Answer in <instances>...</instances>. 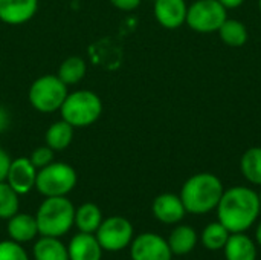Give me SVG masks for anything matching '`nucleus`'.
<instances>
[{"label":"nucleus","instance_id":"f257e3e1","mask_svg":"<svg viewBox=\"0 0 261 260\" xmlns=\"http://www.w3.org/2000/svg\"><path fill=\"white\" fill-rule=\"evenodd\" d=\"M216 210L229 233H246L260 216L258 193L243 185L231 187L223 192Z\"/></svg>","mask_w":261,"mask_h":260},{"label":"nucleus","instance_id":"f03ea898","mask_svg":"<svg viewBox=\"0 0 261 260\" xmlns=\"http://www.w3.org/2000/svg\"><path fill=\"white\" fill-rule=\"evenodd\" d=\"M225 188L222 181L213 173H197L185 181L180 190V199L187 213L206 215L217 208Z\"/></svg>","mask_w":261,"mask_h":260},{"label":"nucleus","instance_id":"7ed1b4c3","mask_svg":"<svg viewBox=\"0 0 261 260\" xmlns=\"http://www.w3.org/2000/svg\"><path fill=\"white\" fill-rule=\"evenodd\" d=\"M38 234L61 238L75 224V207L66 196L46 198L35 215Z\"/></svg>","mask_w":261,"mask_h":260},{"label":"nucleus","instance_id":"20e7f679","mask_svg":"<svg viewBox=\"0 0 261 260\" xmlns=\"http://www.w3.org/2000/svg\"><path fill=\"white\" fill-rule=\"evenodd\" d=\"M60 110L63 120L73 129L87 127L101 116L102 103L92 90H76L73 93H67Z\"/></svg>","mask_w":261,"mask_h":260},{"label":"nucleus","instance_id":"39448f33","mask_svg":"<svg viewBox=\"0 0 261 260\" xmlns=\"http://www.w3.org/2000/svg\"><path fill=\"white\" fill-rule=\"evenodd\" d=\"M76 185V172L64 162H50L37 172L35 187L46 196H66Z\"/></svg>","mask_w":261,"mask_h":260},{"label":"nucleus","instance_id":"423d86ee","mask_svg":"<svg viewBox=\"0 0 261 260\" xmlns=\"http://www.w3.org/2000/svg\"><path fill=\"white\" fill-rule=\"evenodd\" d=\"M67 97V86L58 75H43L37 78L29 89V101L41 113L60 110Z\"/></svg>","mask_w":261,"mask_h":260},{"label":"nucleus","instance_id":"0eeeda50","mask_svg":"<svg viewBox=\"0 0 261 260\" xmlns=\"http://www.w3.org/2000/svg\"><path fill=\"white\" fill-rule=\"evenodd\" d=\"M226 8L219 0H196L188 6L185 23L196 32H217L228 18Z\"/></svg>","mask_w":261,"mask_h":260},{"label":"nucleus","instance_id":"6e6552de","mask_svg":"<svg viewBox=\"0 0 261 260\" xmlns=\"http://www.w3.org/2000/svg\"><path fill=\"white\" fill-rule=\"evenodd\" d=\"M96 239L106 251H121L133 241V225L122 216H112L101 222L96 230Z\"/></svg>","mask_w":261,"mask_h":260},{"label":"nucleus","instance_id":"1a4fd4ad","mask_svg":"<svg viewBox=\"0 0 261 260\" xmlns=\"http://www.w3.org/2000/svg\"><path fill=\"white\" fill-rule=\"evenodd\" d=\"M132 260H171L173 253L167 239L156 233H142L130 244Z\"/></svg>","mask_w":261,"mask_h":260},{"label":"nucleus","instance_id":"9d476101","mask_svg":"<svg viewBox=\"0 0 261 260\" xmlns=\"http://www.w3.org/2000/svg\"><path fill=\"white\" fill-rule=\"evenodd\" d=\"M35 179H37V169L29 158H17L11 161L6 182L18 195L29 193L35 187Z\"/></svg>","mask_w":261,"mask_h":260},{"label":"nucleus","instance_id":"9b49d317","mask_svg":"<svg viewBox=\"0 0 261 260\" xmlns=\"http://www.w3.org/2000/svg\"><path fill=\"white\" fill-rule=\"evenodd\" d=\"M151 211H153V216L159 222L167 224V225L180 222L187 215V210L184 207L180 196L173 195V193H162L156 196L151 205Z\"/></svg>","mask_w":261,"mask_h":260},{"label":"nucleus","instance_id":"f8f14e48","mask_svg":"<svg viewBox=\"0 0 261 260\" xmlns=\"http://www.w3.org/2000/svg\"><path fill=\"white\" fill-rule=\"evenodd\" d=\"M154 17L165 29H177L187 20L185 0H154Z\"/></svg>","mask_w":261,"mask_h":260},{"label":"nucleus","instance_id":"ddd939ff","mask_svg":"<svg viewBox=\"0 0 261 260\" xmlns=\"http://www.w3.org/2000/svg\"><path fill=\"white\" fill-rule=\"evenodd\" d=\"M37 0H0V20L8 25H21L37 12Z\"/></svg>","mask_w":261,"mask_h":260},{"label":"nucleus","instance_id":"4468645a","mask_svg":"<svg viewBox=\"0 0 261 260\" xmlns=\"http://www.w3.org/2000/svg\"><path fill=\"white\" fill-rule=\"evenodd\" d=\"M102 247L99 245L96 236L90 233H78L72 238L67 245L69 260H101Z\"/></svg>","mask_w":261,"mask_h":260},{"label":"nucleus","instance_id":"2eb2a0df","mask_svg":"<svg viewBox=\"0 0 261 260\" xmlns=\"http://www.w3.org/2000/svg\"><path fill=\"white\" fill-rule=\"evenodd\" d=\"M223 253L226 260H257V242L246 233H231Z\"/></svg>","mask_w":261,"mask_h":260},{"label":"nucleus","instance_id":"dca6fc26","mask_svg":"<svg viewBox=\"0 0 261 260\" xmlns=\"http://www.w3.org/2000/svg\"><path fill=\"white\" fill-rule=\"evenodd\" d=\"M8 234L9 239L18 244L31 242L38 234V227L35 216L28 213H17L8 219Z\"/></svg>","mask_w":261,"mask_h":260},{"label":"nucleus","instance_id":"f3484780","mask_svg":"<svg viewBox=\"0 0 261 260\" xmlns=\"http://www.w3.org/2000/svg\"><path fill=\"white\" fill-rule=\"evenodd\" d=\"M199 236L196 230L190 225H177L168 236L167 242L173 254L185 256L191 253L197 245Z\"/></svg>","mask_w":261,"mask_h":260},{"label":"nucleus","instance_id":"a211bd4d","mask_svg":"<svg viewBox=\"0 0 261 260\" xmlns=\"http://www.w3.org/2000/svg\"><path fill=\"white\" fill-rule=\"evenodd\" d=\"M32 251L35 260H69L67 247L60 241V238L41 236L34 244Z\"/></svg>","mask_w":261,"mask_h":260},{"label":"nucleus","instance_id":"6ab92c4d","mask_svg":"<svg viewBox=\"0 0 261 260\" xmlns=\"http://www.w3.org/2000/svg\"><path fill=\"white\" fill-rule=\"evenodd\" d=\"M102 222V215L98 205L92 202H86L75 208V225L81 233L95 234Z\"/></svg>","mask_w":261,"mask_h":260},{"label":"nucleus","instance_id":"aec40b11","mask_svg":"<svg viewBox=\"0 0 261 260\" xmlns=\"http://www.w3.org/2000/svg\"><path fill=\"white\" fill-rule=\"evenodd\" d=\"M72 139H73V127L64 120L54 123L46 132V146H49L54 152L67 149Z\"/></svg>","mask_w":261,"mask_h":260},{"label":"nucleus","instance_id":"412c9836","mask_svg":"<svg viewBox=\"0 0 261 260\" xmlns=\"http://www.w3.org/2000/svg\"><path fill=\"white\" fill-rule=\"evenodd\" d=\"M217 32L220 35V40L231 48L243 46L248 41V35H249L245 23H242L240 20H234V18H226Z\"/></svg>","mask_w":261,"mask_h":260},{"label":"nucleus","instance_id":"4be33fe9","mask_svg":"<svg viewBox=\"0 0 261 260\" xmlns=\"http://www.w3.org/2000/svg\"><path fill=\"white\" fill-rule=\"evenodd\" d=\"M240 169L246 181L261 185V147H251L243 153Z\"/></svg>","mask_w":261,"mask_h":260},{"label":"nucleus","instance_id":"5701e85b","mask_svg":"<svg viewBox=\"0 0 261 260\" xmlns=\"http://www.w3.org/2000/svg\"><path fill=\"white\" fill-rule=\"evenodd\" d=\"M229 231L226 230V227L222 222H211L208 224L203 231H202V244L206 250L211 251H217V250H223L226 241L229 239Z\"/></svg>","mask_w":261,"mask_h":260},{"label":"nucleus","instance_id":"b1692460","mask_svg":"<svg viewBox=\"0 0 261 260\" xmlns=\"http://www.w3.org/2000/svg\"><path fill=\"white\" fill-rule=\"evenodd\" d=\"M86 69H87L86 61L81 57H69L61 63L57 75L60 77V80L66 86L67 84H76L84 78Z\"/></svg>","mask_w":261,"mask_h":260},{"label":"nucleus","instance_id":"393cba45","mask_svg":"<svg viewBox=\"0 0 261 260\" xmlns=\"http://www.w3.org/2000/svg\"><path fill=\"white\" fill-rule=\"evenodd\" d=\"M18 213V193L6 182H0V219H9Z\"/></svg>","mask_w":261,"mask_h":260},{"label":"nucleus","instance_id":"a878e982","mask_svg":"<svg viewBox=\"0 0 261 260\" xmlns=\"http://www.w3.org/2000/svg\"><path fill=\"white\" fill-rule=\"evenodd\" d=\"M0 260H29L21 244L14 241L0 242Z\"/></svg>","mask_w":261,"mask_h":260},{"label":"nucleus","instance_id":"bb28decb","mask_svg":"<svg viewBox=\"0 0 261 260\" xmlns=\"http://www.w3.org/2000/svg\"><path fill=\"white\" fill-rule=\"evenodd\" d=\"M29 159L35 166V169H43L50 162H54V150L49 146H41L32 152Z\"/></svg>","mask_w":261,"mask_h":260},{"label":"nucleus","instance_id":"cd10ccee","mask_svg":"<svg viewBox=\"0 0 261 260\" xmlns=\"http://www.w3.org/2000/svg\"><path fill=\"white\" fill-rule=\"evenodd\" d=\"M9 166H11V158H9V155H8L3 149H0V182H2V181H6Z\"/></svg>","mask_w":261,"mask_h":260},{"label":"nucleus","instance_id":"c85d7f7f","mask_svg":"<svg viewBox=\"0 0 261 260\" xmlns=\"http://www.w3.org/2000/svg\"><path fill=\"white\" fill-rule=\"evenodd\" d=\"M110 3L121 11H133L141 5V0H110Z\"/></svg>","mask_w":261,"mask_h":260},{"label":"nucleus","instance_id":"c756f323","mask_svg":"<svg viewBox=\"0 0 261 260\" xmlns=\"http://www.w3.org/2000/svg\"><path fill=\"white\" fill-rule=\"evenodd\" d=\"M219 2H220L226 9H236V8H239V6H242L245 0H219Z\"/></svg>","mask_w":261,"mask_h":260},{"label":"nucleus","instance_id":"7c9ffc66","mask_svg":"<svg viewBox=\"0 0 261 260\" xmlns=\"http://www.w3.org/2000/svg\"><path fill=\"white\" fill-rule=\"evenodd\" d=\"M8 124V115L5 113V110L0 109V130H3Z\"/></svg>","mask_w":261,"mask_h":260},{"label":"nucleus","instance_id":"2f4dec72","mask_svg":"<svg viewBox=\"0 0 261 260\" xmlns=\"http://www.w3.org/2000/svg\"><path fill=\"white\" fill-rule=\"evenodd\" d=\"M255 242H257V244L261 247V221L258 222L257 230H255Z\"/></svg>","mask_w":261,"mask_h":260},{"label":"nucleus","instance_id":"473e14b6","mask_svg":"<svg viewBox=\"0 0 261 260\" xmlns=\"http://www.w3.org/2000/svg\"><path fill=\"white\" fill-rule=\"evenodd\" d=\"M258 199H260V205H261V190L258 192Z\"/></svg>","mask_w":261,"mask_h":260},{"label":"nucleus","instance_id":"72a5a7b5","mask_svg":"<svg viewBox=\"0 0 261 260\" xmlns=\"http://www.w3.org/2000/svg\"><path fill=\"white\" fill-rule=\"evenodd\" d=\"M258 8H260V12H261V0H258Z\"/></svg>","mask_w":261,"mask_h":260}]
</instances>
